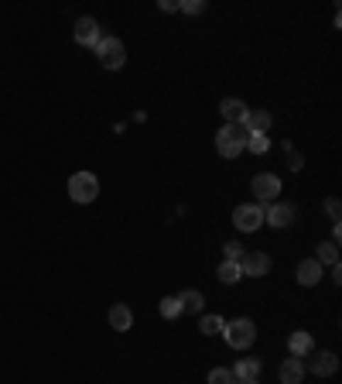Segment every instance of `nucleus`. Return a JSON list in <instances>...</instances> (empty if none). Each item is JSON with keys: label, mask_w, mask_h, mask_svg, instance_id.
I'll return each instance as SVG.
<instances>
[{"label": "nucleus", "mask_w": 342, "mask_h": 384, "mask_svg": "<svg viewBox=\"0 0 342 384\" xmlns=\"http://www.w3.org/2000/svg\"><path fill=\"white\" fill-rule=\"evenodd\" d=\"M236 384H260L257 378H247V381H236Z\"/></svg>", "instance_id": "nucleus-28"}, {"label": "nucleus", "mask_w": 342, "mask_h": 384, "mask_svg": "<svg viewBox=\"0 0 342 384\" xmlns=\"http://www.w3.org/2000/svg\"><path fill=\"white\" fill-rule=\"evenodd\" d=\"M240 271L250 274V278H264L267 271H270V257H267L264 250H243V257H240Z\"/></svg>", "instance_id": "nucleus-8"}, {"label": "nucleus", "mask_w": 342, "mask_h": 384, "mask_svg": "<svg viewBox=\"0 0 342 384\" xmlns=\"http://www.w3.org/2000/svg\"><path fill=\"white\" fill-rule=\"evenodd\" d=\"M178 11H185V14H202L206 4H202V0H185V4H178Z\"/></svg>", "instance_id": "nucleus-26"}, {"label": "nucleus", "mask_w": 342, "mask_h": 384, "mask_svg": "<svg viewBox=\"0 0 342 384\" xmlns=\"http://www.w3.org/2000/svg\"><path fill=\"white\" fill-rule=\"evenodd\" d=\"M209 384H236V378H233V370H226V367H212Z\"/></svg>", "instance_id": "nucleus-23"}, {"label": "nucleus", "mask_w": 342, "mask_h": 384, "mask_svg": "<svg viewBox=\"0 0 342 384\" xmlns=\"http://www.w3.org/2000/svg\"><path fill=\"white\" fill-rule=\"evenodd\" d=\"M96 55H99V62H103V69H123V62H127V48H123V41L120 38H99Z\"/></svg>", "instance_id": "nucleus-4"}, {"label": "nucleus", "mask_w": 342, "mask_h": 384, "mask_svg": "<svg viewBox=\"0 0 342 384\" xmlns=\"http://www.w3.org/2000/svg\"><path fill=\"white\" fill-rule=\"evenodd\" d=\"M110 326H114L116 333H127V329L133 326V312H131V306L116 302V306L110 309Z\"/></svg>", "instance_id": "nucleus-15"}, {"label": "nucleus", "mask_w": 342, "mask_h": 384, "mask_svg": "<svg viewBox=\"0 0 342 384\" xmlns=\"http://www.w3.org/2000/svg\"><path fill=\"white\" fill-rule=\"evenodd\" d=\"M247 137H250V131L243 124H226L216 134V151L223 154V158H240V154L247 151Z\"/></svg>", "instance_id": "nucleus-1"}, {"label": "nucleus", "mask_w": 342, "mask_h": 384, "mask_svg": "<svg viewBox=\"0 0 342 384\" xmlns=\"http://www.w3.org/2000/svg\"><path fill=\"white\" fill-rule=\"evenodd\" d=\"M319 265H339V244L329 240V244H319V254H315Z\"/></svg>", "instance_id": "nucleus-19"}, {"label": "nucleus", "mask_w": 342, "mask_h": 384, "mask_svg": "<svg viewBox=\"0 0 342 384\" xmlns=\"http://www.w3.org/2000/svg\"><path fill=\"white\" fill-rule=\"evenodd\" d=\"M223 326H226V323H223L219 316H206V319L199 323V329H202L206 336H216V333H223Z\"/></svg>", "instance_id": "nucleus-22"}, {"label": "nucleus", "mask_w": 342, "mask_h": 384, "mask_svg": "<svg viewBox=\"0 0 342 384\" xmlns=\"http://www.w3.org/2000/svg\"><path fill=\"white\" fill-rule=\"evenodd\" d=\"M202 292L199 288H189V292H182L178 295V306H182V312H202Z\"/></svg>", "instance_id": "nucleus-17"}, {"label": "nucleus", "mask_w": 342, "mask_h": 384, "mask_svg": "<svg viewBox=\"0 0 342 384\" xmlns=\"http://www.w3.org/2000/svg\"><path fill=\"white\" fill-rule=\"evenodd\" d=\"M281 384H302L304 378V364H302V357H287L285 364H281Z\"/></svg>", "instance_id": "nucleus-14"}, {"label": "nucleus", "mask_w": 342, "mask_h": 384, "mask_svg": "<svg viewBox=\"0 0 342 384\" xmlns=\"http://www.w3.org/2000/svg\"><path fill=\"white\" fill-rule=\"evenodd\" d=\"M287 350H291V357H308V353L315 350V340H311V333H304V329L291 333V336H287Z\"/></svg>", "instance_id": "nucleus-13"}, {"label": "nucleus", "mask_w": 342, "mask_h": 384, "mask_svg": "<svg viewBox=\"0 0 342 384\" xmlns=\"http://www.w3.org/2000/svg\"><path fill=\"white\" fill-rule=\"evenodd\" d=\"M219 114L226 117V124H243V120H247V114H250V107L243 103V100H233V96H229V100H223V103H219Z\"/></svg>", "instance_id": "nucleus-12"}, {"label": "nucleus", "mask_w": 342, "mask_h": 384, "mask_svg": "<svg viewBox=\"0 0 342 384\" xmlns=\"http://www.w3.org/2000/svg\"><path fill=\"white\" fill-rule=\"evenodd\" d=\"M260 374V361L257 357H247V361H240V364L233 367V378L236 381H247V378H257Z\"/></svg>", "instance_id": "nucleus-18"}, {"label": "nucleus", "mask_w": 342, "mask_h": 384, "mask_svg": "<svg viewBox=\"0 0 342 384\" xmlns=\"http://www.w3.org/2000/svg\"><path fill=\"white\" fill-rule=\"evenodd\" d=\"M233 223L243 233L260 230V227H264V206H260V203H243V206H236V210H233Z\"/></svg>", "instance_id": "nucleus-5"}, {"label": "nucleus", "mask_w": 342, "mask_h": 384, "mask_svg": "<svg viewBox=\"0 0 342 384\" xmlns=\"http://www.w3.org/2000/svg\"><path fill=\"white\" fill-rule=\"evenodd\" d=\"M322 274H325V265H319L315 257H308V261H302L298 265V285H304V288H311V285H319L322 282Z\"/></svg>", "instance_id": "nucleus-11"}, {"label": "nucleus", "mask_w": 342, "mask_h": 384, "mask_svg": "<svg viewBox=\"0 0 342 384\" xmlns=\"http://www.w3.org/2000/svg\"><path fill=\"white\" fill-rule=\"evenodd\" d=\"M223 336H226V343L233 350H247L257 340V326H253V319H233V323L223 326Z\"/></svg>", "instance_id": "nucleus-2"}, {"label": "nucleus", "mask_w": 342, "mask_h": 384, "mask_svg": "<svg viewBox=\"0 0 342 384\" xmlns=\"http://www.w3.org/2000/svg\"><path fill=\"white\" fill-rule=\"evenodd\" d=\"M240 278H243V271H240V265H236V261H223V265H219V282L236 285Z\"/></svg>", "instance_id": "nucleus-20"}, {"label": "nucleus", "mask_w": 342, "mask_h": 384, "mask_svg": "<svg viewBox=\"0 0 342 384\" xmlns=\"http://www.w3.org/2000/svg\"><path fill=\"white\" fill-rule=\"evenodd\" d=\"M243 127H247L250 134H267V131H270V114H267V110H250L247 120H243Z\"/></svg>", "instance_id": "nucleus-16"}, {"label": "nucleus", "mask_w": 342, "mask_h": 384, "mask_svg": "<svg viewBox=\"0 0 342 384\" xmlns=\"http://www.w3.org/2000/svg\"><path fill=\"white\" fill-rule=\"evenodd\" d=\"M161 316H165V319H175V316H182L178 295H168V299H161Z\"/></svg>", "instance_id": "nucleus-21"}, {"label": "nucleus", "mask_w": 342, "mask_h": 384, "mask_svg": "<svg viewBox=\"0 0 342 384\" xmlns=\"http://www.w3.org/2000/svg\"><path fill=\"white\" fill-rule=\"evenodd\" d=\"M308 370L319 374V378H329V374L339 370V357H336L332 350H319V353L311 350V353H308Z\"/></svg>", "instance_id": "nucleus-9"}, {"label": "nucleus", "mask_w": 342, "mask_h": 384, "mask_svg": "<svg viewBox=\"0 0 342 384\" xmlns=\"http://www.w3.org/2000/svg\"><path fill=\"white\" fill-rule=\"evenodd\" d=\"M267 148H270V141H267V134H250V137H247V151L264 154Z\"/></svg>", "instance_id": "nucleus-24"}, {"label": "nucleus", "mask_w": 342, "mask_h": 384, "mask_svg": "<svg viewBox=\"0 0 342 384\" xmlns=\"http://www.w3.org/2000/svg\"><path fill=\"white\" fill-rule=\"evenodd\" d=\"M223 254H226V261H236V265H240V257H243V244H240V240H226V244H223Z\"/></svg>", "instance_id": "nucleus-25"}, {"label": "nucleus", "mask_w": 342, "mask_h": 384, "mask_svg": "<svg viewBox=\"0 0 342 384\" xmlns=\"http://www.w3.org/2000/svg\"><path fill=\"white\" fill-rule=\"evenodd\" d=\"M250 189L257 196V203H270V199H277L281 196V178L277 175H253V182H250Z\"/></svg>", "instance_id": "nucleus-7"}, {"label": "nucleus", "mask_w": 342, "mask_h": 384, "mask_svg": "<svg viewBox=\"0 0 342 384\" xmlns=\"http://www.w3.org/2000/svg\"><path fill=\"white\" fill-rule=\"evenodd\" d=\"M325 213H329V220H332V227L339 223V199H325Z\"/></svg>", "instance_id": "nucleus-27"}, {"label": "nucleus", "mask_w": 342, "mask_h": 384, "mask_svg": "<svg viewBox=\"0 0 342 384\" xmlns=\"http://www.w3.org/2000/svg\"><path fill=\"white\" fill-rule=\"evenodd\" d=\"M72 38H76V45L96 48V45H99V38H103V31H99L96 18H76V24H72Z\"/></svg>", "instance_id": "nucleus-6"}, {"label": "nucleus", "mask_w": 342, "mask_h": 384, "mask_svg": "<svg viewBox=\"0 0 342 384\" xmlns=\"http://www.w3.org/2000/svg\"><path fill=\"white\" fill-rule=\"evenodd\" d=\"M99 196V178L93 172H76L69 178V199L72 203H93Z\"/></svg>", "instance_id": "nucleus-3"}, {"label": "nucleus", "mask_w": 342, "mask_h": 384, "mask_svg": "<svg viewBox=\"0 0 342 384\" xmlns=\"http://www.w3.org/2000/svg\"><path fill=\"white\" fill-rule=\"evenodd\" d=\"M294 220H298V210H294L291 203H274L270 210H264V223L277 227V230H281V227H291Z\"/></svg>", "instance_id": "nucleus-10"}]
</instances>
